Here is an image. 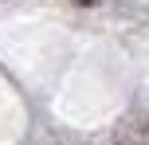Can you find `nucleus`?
<instances>
[{"label":"nucleus","instance_id":"obj_1","mask_svg":"<svg viewBox=\"0 0 149 145\" xmlns=\"http://www.w3.org/2000/svg\"><path fill=\"white\" fill-rule=\"evenodd\" d=\"M82 4H90V0H82Z\"/></svg>","mask_w":149,"mask_h":145}]
</instances>
